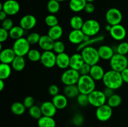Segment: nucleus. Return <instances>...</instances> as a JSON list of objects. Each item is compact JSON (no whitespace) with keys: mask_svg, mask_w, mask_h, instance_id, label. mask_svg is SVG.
I'll return each instance as SVG.
<instances>
[{"mask_svg":"<svg viewBox=\"0 0 128 127\" xmlns=\"http://www.w3.org/2000/svg\"><path fill=\"white\" fill-rule=\"evenodd\" d=\"M102 82L104 87L114 90L121 88L124 83L121 73L112 69L105 72Z\"/></svg>","mask_w":128,"mask_h":127,"instance_id":"nucleus-1","label":"nucleus"},{"mask_svg":"<svg viewBox=\"0 0 128 127\" xmlns=\"http://www.w3.org/2000/svg\"><path fill=\"white\" fill-rule=\"evenodd\" d=\"M76 85L80 93L83 94L89 95L96 90V81L90 75L80 76Z\"/></svg>","mask_w":128,"mask_h":127,"instance_id":"nucleus-2","label":"nucleus"},{"mask_svg":"<svg viewBox=\"0 0 128 127\" xmlns=\"http://www.w3.org/2000/svg\"><path fill=\"white\" fill-rule=\"evenodd\" d=\"M80 53L85 63L90 65L91 66L98 64L101 59L98 49H96L93 46L86 47L82 49Z\"/></svg>","mask_w":128,"mask_h":127,"instance_id":"nucleus-3","label":"nucleus"},{"mask_svg":"<svg viewBox=\"0 0 128 127\" xmlns=\"http://www.w3.org/2000/svg\"><path fill=\"white\" fill-rule=\"evenodd\" d=\"M110 67L113 70L121 72L128 67V59L126 56L115 53L110 61Z\"/></svg>","mask_w":128,"mask_h":127,"instance_id":"nucleus-4","label":"nucleus"},{"mask_svg":"<svg viewBox=\"0 0 128 127\" xmlns=\"http://www.w3.org/2000/svg\"><path fill=\"white\" fill-rule=\"evenodd\" d=\"M81 76L78 70L69 68L65 70L61 76V82L66 85H76Z\"/></svg>","mask_w":128,"mask_h":127,"instance_id":"nucleus-5","label":"nucleus"},{"mask_svg":"<svg viewBox=\"0 0 128 127\" xmlns=\"http://www.w3.org/2000/svg\"><path fill=\"white\" fill-rule=\"evenodd\" d=\"M12 49L17 56H27L28 53L31 49V45L25 37H21L16 40L13 42Z\"/></svg>","mask_w":128,"mask_h":127,"instance_id":"nucleus-6","label":"nucleus"},{"mask_svg":"<svg viewBox=\"0 0 128 127\" xmlns=\"http://www.w3.org/2000/svg\"><path fill=\"white\" fill-rule=\"evenodd\" d=\"M81 30L85 35L91 37H95L101 31V25L96 20L90 19L84 21Z\"/></svg>","mask_w":128,"mask_h":127,"instance_id":"nucleus-7","label":"nucleus"},{"mask_svg":"<svg viewBox=\"0 0 128 127\" xmlns=\"http://www.w3.org/2000/svg\"><path fill=\"white\" fill-rule=\"evenodd\" d=\"M90 105L94 107H100L106 104L107 102V98L103 92L99 90H94L88 95Z\"/></svg>","mask_w":128,"mask_h":127,"instance_id":"nucleus-8","label":"nucleus"},{"mask_svg":"<svg viewBox=\"0 0 128 127\" xmlns=\"http://www.w3.org/2000/svg\"><path fill=\"white\" fill-rule=\"evenodd\" d=\"M105 17L107 23L112 26L121 24L122 20V14L119 9L112 7L106 11Z\"/></svg>","mask_w":128,"mask_h":127,"instance_id":"nucleus-9","label":"nucleus"},{"mask_svg":"<svg viewBox=\"0 0 128 127\" xmlns=\"http://www.w3.org/2000/svg\"><path fill=\"white\" fill-rule=\"evenodd\" d=\"M4 11L8 16H14L20 11V4L16 0H6L0 4V11Z\"/></svg>","mask_w":128,"mask_h":127,"instance_id":"nucleus-10","label":"nucleus"},{"mask_svg":"<svg viewBox=\"0 0 128 127\" xmlns=\"http://www.w3.org/2000/svg\"><path fill=\"white\" fill-rule=\"evenodd\" d=\"M112 115V108L107 103L96 108V117L99 121L102 122L108 121Z\"/></svg>","mask_w":128,"mask_h":127,"instance_id":"nucleus-11","label":"nucleus"},{"mask_svg":"<svg viewBox=\"0 0 128 127\" xmlns=\"http://www.w3.org/2000/svg\"><path fill=\"white\" fill-rule=\"evenodd\" d=\"M40 62L44 67L51 68L56 65V54L52 51H43Z\"/></svg>","mask_w":128,"mask_h":127,"instance_id":"nucleus-12","label":"nucleus"},{"mask_svg":"<svg viewBox=\"0 0 128 127\" xmlns=\"http://www.w3.org/2000/svg\"><path fill=\"white\" fill-rule=\"evenodd\" d=\"M111 37L116 41H122L126 38L127 31L126 28L121 24L112 26L110 32Z\"/></svg>","mask_w":128,"mask_h":127,"instance_id":"nucleus-13","label":"nucleus"},{"mask_svg":"<svg viewBox=\"0 0 128 127\" xmlns=\"http://www.w3.org/2000/svg\"><path fill=\"white\" fill-rule=\"evenodd\" d=\"M37 24L36 17L32 14H26L22 16L20 21V26L25 31L32 29Z\"/></svg>","mask_w":128,"mask_h":127,"instance_id":"nucleus-14","label":"nucleus"},{"mask_svg":"<svg viewBox=\"0 0 128 127\" xmlns=\"http://www.w3.org/2000/svg\"><path fill=\"white\" fill-rule=\"evenodd\" d=\"M84 37L85 34L81 29H72L69 33L68 38L71 44L79 46L83 42Z\"/></svg>","mask_w":128,"mask_h":127,"instance_id":"nucleus-15","label":"nucleus"},{"mask_svg":"<svg viewBox=\"0 0 128 127\" xmlns=\"http://www.w3.org/2000/svg\"><path fill=\"white\" fill-rule=\"evenodd\" d=\"M100 59L103 61H110L116 52L111 46L108 45H101L98 49Z\"/></svg>","mask_w":128,"mask_h":127,"instance_id":"nucleus-16","label":"nucleus"},{"mask_svg":"<svg viewBox=\"0 0 128 127\" xmlns=\"http://www.w3.org/2000/svg\"><path fill=\"white\" fill-rule=\"evenodd\" d=\"M16 55L12 48H4L0 52V61L1 63L11 64Z\"/></svg>","mask_w":128,"mask_h":127,"instance_id":"nucleus-17","label":"nucleus"},{"mask_svg":"<svg viewBox=\"0 0 128 127\" xmlns=\"http://www.w3.org/2000/svg\"><path fill=\"white\" fill-rule=\"evenodd\" d=\"M41 109L42 116L53 117L57 112V108L52 102V101H45L41 103Z\"/></svg>","mask_w":128,"mask_h":127,"instance_id":"nucleus-18","label":"nucleus"},{"mask_svg":"<svg viewBox=\"0 0 128 127\" xmlns=\"http://www.w3.org/2000/svg\"><path fill=\"white\" fill-rule=\"evenodd\" d=\"M70 56L66 52L56 54V66L61 69L70 68Z\"/></svg>","mask_w":128,"mask_h":127,"instance_id":"nucleus-19","label":"nucleus"},{"mask_svg":"<svg viewBox=\"0 0 128 127\" xmlns=\"http://www.w3.org/2000/svg\"><path fill=\"white\" fill-rule=\"evenodd\" d=\"M55 41L52 40L48 34L41 36L38 46L43 51H52L54 44Z\"/></svg>","mask_w":128,"mask_h":127,"instance_id":"nucleus-20","label":"nucleus"},{"mask_svg":"<svg viewBox=\"0 0 128 127\" xmlns=\"http://www.w3.org/2000/svg\"><path fill=\"white\" fill-rule=\"evenodd\" d=\"M84 63L81 53H74L70 56V68L79 70Z\"/></svg>","mask_w":128,"mask_h":127,"instance_id":"nucleus-21","label":"nucleus"},{"mask_svg":"<svg viewBox=\"0 0 128 127\" xmlns=\"http://www.w3.org/2000/svg\"><path fill=\"white\" fill-rule=\"evenodd\" d=\"M105 72H106L104 71L103 67L98 64L91 66L90 75L96 82V81H102L104 75L105 74Z\"/></svg>","mask_w":128,"mask_h":127,"instance_id":"nucleus-22","label":"nucleus"},{"mask_svg":"<svg viewBox=\"0 0 128 127\" xmlns=\"http://www.w3.org/2000/svg\"><path fill=\"white\" fill-rule=\"evenodd\" d=\"M68 98L64 94L59 93L57 95L52 97V102L58 110H63L66 108L68 104Z\"/></svg>","mask_w":128,"mask_h":127,"instance_id":"nucleus-23","label":"nucleus"},{"mask_svg":"<svg viewBox=\"0 0 128 127\" xmlns=\"http://www.w3.org/2000/svg\"><path fill=\"white\" fill-rule=\"evenodd\" d=\"M104 40V36H102V35L91 37L88 41H86V42H83L82 44L78 46L77 51H81L82 49L85 48L86 47L93 46V45L100 43V42H102Z\"/></svg>","mask_w":128,"mask_h":127,"instance_id":"nucleus-24","label":"nucleus"},{"mask_svg":"<svg viewBox=\"0 0 128 127\" xmlns=\"http://www.w3.org/2000/svg\"><path fill=\"white\" fill-rule=\"evenodd\" d=\"M80 93L77 85H66L63 88V94L68 98L72 99L76 98Z\"/></svg>","mask_w":128,"mask_h":127,"instance_id":"nucleus-25","label":"nucleus"},{"mask_svg":"<svg viewBox=\"0 0 128 127\" xmlns=\"http://www.w3.org/2000/svg\"><path fill=\"white\" fill-rule=\"evenodd\" d=\"M47 34L54 41H58L61 38L63 34V29L59 24L50 27Z\"/></svg>","mask_w":128,"mask_h":127,"instance_id":"nucleus-26","label":"nucleus"},{"mask_svg":"<svg viewBox=\"0 0 128 127\" xmlns=\"http://www.w3.org/2000/svg\"><path fill=\"white\" fill-rule=\"evenodd\" d=\"M87 2L86 0H70L69 7L73 12H80L84 11Z\"/></svg>","mask_w":128,"mask_h":127,"instance_id":"nucleus-27","label":"nucleus"},{"mask_svg":"<svg viewBox=\"0 0 128 127\" xmlns=\"http://www.w3.org/2000/svg\"><path fill=\"white\" fill-rule=\"evenodd\" d=\"M12 70L16 72H21L23 70L26 66V60L24 57L22 56H17L11 64Z\"/></svg>","mask_w":128,"mask_h":127,"instance_id":"nucleus-28","label":"nucleus"},{"mask_svg":"<svg viewBox=\"0 0 128 127\" xmlns=\"http://www.w3.org/2000/svg\"><path fill=\"white\" fill-rule=\"evenodd\" d=\"M56 123L53 117L42 116L38 120V127H56Z\"/></svg>","mask_w":128,"mask_h":127,"instance_id":"nucleus-29","label":"nucleus"},{"mask_svg":"<svg viewBox=\"0 0 128 127\" xmlns=\"http://www.w3.org/2000/svg\"><path fill=\"white\" fill-rule=\"evenodd\" d=\"M25 30L22 29L21 26H14L9 31L10 34V37L12 39L16 40L23 37L25 33Z\"/></svg>","mask_w":128,"mask_h":127,"instance_id":"nucleus-30","label":"nucleus"},{"mask_svg":"<svg viewBox=\"0 0 128 127\" xmlns=\"http://www.w3.org/2000/svg\"><path fill=\"white\" fill-rule=\"evenodd\" d=\"M12 67L11 64L1 63L0 64V79L5 80L8 79L11 76L12 73Z\"/></svg>","mask_w":128,"mask_h":127,"instance_id":"nucleus-31","label":"nucleus"},{"mask_svg":"<svg viewBox=\"0 0 128 127\" xmlns=\"http://www.w3.org/2000/svg\"><path fill=\"white\" fill-rule=\"evenodd\" d=\"M84 22V21L81 16L78 15H75L70 19V24L72 29L81 30L82 29Z\"/></svg>","mask_w":128,"mask_h":127,"instance_id":"nucleus-32","label":"nucleus"},{"mask_svg":"<svg viewBox=\"0 0 128 127\" xmlns=\"http://www.w3.org/2000/svg\"><path fill=\"white\" fill-rule=\"evenodd\" d=\"M26 109V108L22 102H15L11 106V112L15 115H22L24 113Z\"/></svg>","mask_w":128,"mask_h":127,"instance_id":"nucleus-33","label":"nucleus"},{"mask_svg":"<svg viewBox=\"0 0 128 127\" xmlns=\"http://www.w3.org/2000/svg\"><path fill=\"white\" fill-rule=\"evenodd\" d=\"M121 103H122V98L120 95L117 93H114L111 97L108 98L107 102H106V103L112 108L119 107L121 104Z\"/></svg>","mask_w":128,"mask_h":127,"instance_id":"nucleus-34","label":"nucleus"},{"mask_svg":"<svg viewBox=\"0 0 128 127\" xmlns=\"http://www.w3.org/2000/svg\"><path fill=\"white\" fill-rule=\"evenodd\" d=\"M47 9L50 14H55L60 10V3L56 0H50L47 4Z\"/></svg>","mask_w":128,"mask_h":127,"instance_id":"nucleus-35","label":"nucleus"},{"mask_svg":"<svg viewBox=\"0 0 128 127\" xmlns=\"http://www.w3.org/2000/svg\"><path fill=\"white\" fill-rule=\"evenodd\" d=\"M41 54H42V53H41L39 50L36 49H31L26 56L30 61L36 62L40 61Z\"/></svg>","mask_w":128,"mask_h":127,"instance_id":"nucleus-36","label":"nucleus"},{"mask_svg":"<svg viewBox=\"0 0 128 127\" xmlns=\"http://www.w3.org/2000/svg\"><path fill=\"white\" fill-rule=\"evenodd\" d=\"M29 115L32 117V118L36 120H39L42 116V111H41V107L39 106L34 105L28 109Z\"/></svg>","mask_w":128,"mask_h":127,"instance_id":"nucleus-37","label":"nucleus"},{"mask_svg":"<svg viewBox=\"0 0 128 127\" xmlns=\"http://www.w3.org/2000/svg\"><path fill=\"white\" fill-rule=\"evenodd\" d=\"M44 22L46 26H48L49 27H53V26H57L59 24V21L58 17L55 16L54 14H50L46 16L44 19Z\"/></svg>","mask_w":128,"mask_h":127,"instance_id":"nucleus-38","label":"nucleus"},{"mask_svg":"<svg viewBox=\"0 0 128 127\" xmlns=\"http://www.w3.org/2000/svg\"><path fill=\"white\" fill-rule=\"evenodd\" d=\"M41 35L40 33L36 32H31L28 35L26 39L28 40L30 45H36L38 44L39 41H40V38H41Z\"/></svg>","mask_w":128,"mask_h":127,"instance_id":"nucleus-39","label":"nucleus"},{"mask_svg":"<svg viewBox=\"0 0 128 127\" xmlns=\"http://www.w3.org/2000/svg\"><path fill=\"white\" fill-rule=\"evenodd\" d=\"M116 53L126 56L128 54V41H122L120 42L116 47Z\"/></svg>","mask_w":128,"mask_h":127,"instance_id":"nucleus-40","label":"nucleus"},{"mask_svg":"<svg viewBox=\"0 0 128 127\" xmlns=\"http://www.w3.org/2000/svg\"><path fill=\"white\" fill-rule=\"evenodd\" d=\"M65 50H66V45L62 41L60 40L55 41L54 44L53 49H52V51L55 54H58L62 53L65 52Z\"/></svg>","mask_w":128,"mask_h":127,"instance_id":"nucleus-41","label":"nucleus"},{"mask_svg":"<svg viewBox=\"0 0 128 127\" xmlns=\"http://www.w3.org/2000/svg\"><path fill=\"white\" fill-rule=\"evenodd\" d=\"M76 101H77L78 104L82 107H86L88 105H90L88 95L80 93L79 95L76 97Z\"/></svg>","mask_w":128,"mask_h":127,"instance_id":"nucleus-42","label":"nucleus"},{"mask_svg":"<svg viewBox=\"0 0 128 127\" xmlns=\"http://www.w3.org/2000/svg\"><path fill=\"white\" fill-rule=\"evenodd\" d=\"M84 118L83 115L80 113H77L74 114L72 118V123L76 127H80L84 123Z\"/></svg>","mask_w":128,"mask_h":127,"instance_id":"nucleus-43","label":"nucleus"},{"mask_svg":"<svg viewBox=\"0 0 128 127\" xmlns=\"http://www.w3.org/2000/svg\"><path fill=\"white\" fill-rule=\"evenodd\" d=\"M1 22H2V23H1V27L8 31H10L14 26L12 20L11 19L8 18V17H7L6 19L1 21Z\"/></svg>","mask_w":128,"mask_h":127,"instance_id":"nucleus-44","label":"nucleus"},{"mask_svg":"<svg viewBox=\"0 0 128 127\" xmlns=\"http://www.w3.org/2000/svg\"><path fill=\"white\" fill-rule=\"evenodd\" d=\"M22 103L25 107L29 109L35 105V99L32 96H27L24 98Z\"/></svg>","mask_w":128,"mask_h":127,"instance_id":"nucleus-45","label":"nucleus"},{"mask_svg":"<svg viewBox=\"0 0 128 127\" xmlns=\"http://www.w3.org/2000/svg\"><path fill=\"white\" fill-rule=\"evenodd\" d=\"M91 68V66L90 65L84 63L78 71L81 75H90Z\"/></svg>","mask_w":128,"mask_h":127,"instance_id":"nucleus-46","label":"nucleus"},{"mask_svg":"<svg viewBox=\"0 0 128 127\" xmlns=\"http://www.w3.org/2000/svg\"><path fill=\"white\" fill-rule=\"evenodd\" d=\"M9 37H10L9 31L1 27L0 28V42L3 43L6 42Z\"/></svg>","mask_w":128,"mask_h":127,"instance_id":"nucleus-47","label":"nucleus"},{"mask_svg":"<svg viewBox=\"0 0 128 127\" xmlns=\"http://www.w3.org/2000/svg\"><path fill=\"white\" fill-rule=\"evenodd\" d=\"M48 93L52 97H54L58 95L60 93V88L58 86L55 84L51 85L48 88Z\"/></svg>","mask_w":128,"mask_h":127,"instance_id":"nucleus-48","label":"nucleus"},{"mask_svg":"<svg viewBox=\"0 0 128 127\" xmlns=\"http://www.w3.org/2000/svg\"><path fill=\"white\" fill-rule=\"evenodd\" d=\"M95 10V6L92 2H87L84 11L87 14H92Z\"/></svg>","mask_w":128,"mask_h":127,"instance_id":"nucleus-49","label":"nucleus"},{"mask_svg":"<svg viewBox=\"0 0 128 127\" xmlns=\"http://www.w3.org/2000/svg\"><path fill=\"white\" fill-rule=\"evenodd\" d=\"M114 90L112 89V88H108V87H104V88L103 89V90H102V92H103V93H104L105 96L106 97V98H107V99L108 98H110V97H111V96L112 95L114 94Z\"/></svg>","mask_w":128,"mask_h":127,"instance_id":"nucleus-50","label":"nucleus"},{"mask_svg":"<svg viewBox=\"0 0 128 127\" xmlns=\"http://www.w3.org/2000/svg\"><path fill=\"white\" fill-rule=\"evenodd\" d=\"M120 73H121L123 82L126 83H128V67L125 68L124 70H123Z\"/></svg>","mask_w":128,"mask_h":127,"instance_id":"nucleus-51","label":"nucleus"},{"mask_svg":"<svg viewBox=\"0 0 128 127\" xmlns=\"http://www.w3.org/2000/svg\"><path fill=\"white\" fill-rule=\"evenodd\" d=\"M7 14H6L4 11H2V10L0 11V21H2L4 19H6L7 18Z\"/></svg>","mask_w":128,"mask_h":127,"instance_id":"nucleus-52","label":"nucleus"},{"mask_svg":"<svg viewBox=\"0 0 128 127\" xmlns=\"http://www.w3.org/2000/svg\"><path fill=\"white\" fill-rule=\"evenodd\" d=\"M5 87L4 80L0 79V90L2 91Z\"/></svg>","mask_w":128,"mask_h":127,"instance_id":"nucleus-53","label":"nucleus"},{"mask_svg":"<svg viewBox=\"0 0 128 127\" xmlns=\"http://www.w3.org/2000/svg\"><path fill=\"white\" fill-rule=\"evenodd\" d=\"M111 27H112V26L110 24H107L106 26V27H105V29L106 30V31H108V32H110V31H111Z\"/></svg>","mask_w":128,"mask_h":127,"instance_id":"nucleus-54","label":"nucleus"},{"mask_svg":"<svg viewBox=\"0 0 128 127\" xmlns=\"http://www.w3.org/2000/svg\"><path fill=\"white\" fill-rule=\"evenodd\" d=\"M95 0H86V1H87L88 2H92L93 1H94Z\"/></svg>","mask_w":128,"mask_h":127,"instance_id":"nucleus-55","label":"nucleus"},{"mask_svg":"<svg viewBox=\"0 0 128 127\" xmlns=\"http://www.w3.org/2000/svg\"><path fill=\"white\" fill-rule=\"evenodd\" d=\"M56 1H59V2H62V1H66V0H56Z\"/></svg>","mask_w":128,"mask_h":127,"instance_id":"nucleus-56","label":"nucleus"},{"mask_svg":"<svg viewBox=\"0 0 128 127\" xmlns=\"http://www.w3.org/2000/svg\"><path fill=\"white\" fill-rule=\"evenodd\" d=\"M127 41H128V40H127Z\"/></svg>","mask_w":128,"mask_h":127,"instance_id":"nucleus-57","label":"nucleus"},{"mask_svg":"<svg viewBox=\"0 0 128 127\" xmlns=\"http://www.w3.org/2000/svg\"></svg>","mask_w":128,"mask_h":127,"instance_id":"nucleus-58","label":"nucleus"}]
</instances>
